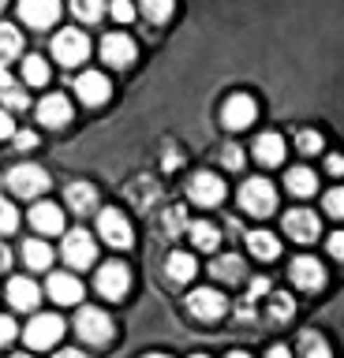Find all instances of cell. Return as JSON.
<instances>
[{
	"mask_svg": "<svg viewBox=\"0 0 344 358\" xmlns=\"http://www.w3.org/2000/svg\"><path fill=\"white\" fill-rule=\"evenodd\" d=\"M75 332L83 336L86 343H94V347H105L109 340H113V317H109L105 310H97V306H83L79 310V317H75Z\"/></svg>",
	"mask_w": 344,
	"mask_h": 358,
	"instance_id": "6da1fadb",
	"label": "cell"
},
{
	"mask_svg": "<svg viewBox=\"0 0 344 358\" xmlns=\"http://www.w3.org/2000/svg\"><path fill=\"white\" fill-rule=\"evenodd\" d=\"M240 206L251 213V217H270L277 209V187L270 179H247L240 190Z\"/></svg>",
	"mask_w": 344,
	"mask_h": 358,
	"instance_id": "7a4b0ae2",
	"label": "cell"
},
{
	"mask_svg": "<svg viewBox=\"0 0 344 358\" xmlns=\"http://www.w3.org/2000/svg\"><path fill=\"white\" fill-rule=\"evenodd\" d=\"M8 187H12L19 198H38L49 190V172L38 164H15L12 172H8Z\"/></svg>",
	"mask_w": 344,
	"mask_h": 358,
	"instance_id": "3957f363",
	"label": "cell"
},
{
	"mask_svg": "<svg viewBox=\"0 0 344 358\" xmlns=\"http://www.w3.org/2000/svg\"><path fill=\"white\" fill-rule=\"evenodd\" d=\"M53 56L64 64V67H79L86 56H90V41H86L83 30H60L53 38Z\"/></svg>",
	"mask_w": 344,
	"mask_h": 358,
	"instance_id": "277c9868",
	"label": "cell"
},
{
	"mask_svg": "<svg viewBox=\"0 0 344 358\" xmlns=\"http://www.w3.org/2000/svg\"><path fill=\"white\" fill-rule=\"evenodd\" d=\"M97 231H102V239L109 246H116V250H128V246L135 243V231H131V224H128V217L120 209H102Z\"/></svg>",
	"mask_w": 344,
	"mask_h": 358,
	"instance_id": "5b68a950",
	"label": "cell"
},
{
	"mask_svg": "<svg viewBox=\"0 0 344 358\" xmlns=\"http://www.w3.org/2000/svg\"><path fill=\"white\" fill-rule=\"evenodd\" d=\"M60 336H64V321L57 313H34V321L27 324V347H34V351H46Z\"/></svg>",
	"mask_w": 344,
	"mask_h": 358,
	"instance_id": "8992f818",
	"label": "cell"
},
{
	"mask_svg": "<svg viewBox=\"0 0 344 358\" xmlns=\"http://www.w3.org/2000/svg\"><path fill=\"white\" fill-rule=\"evenodd\" d=\"M94 257H97V243H94V235H90V231L75 228V231L64 235V262H68L71 268L94 265Z\"/></svg>",
	"mask_w": 344,
	"mask_h": 358,
	"instance_id": "52a82bcc",
	"label": "cell"
},
{
	"mask_svg": "<svg viewBox=\"0 0 344 358\" xmlns=\"http://www.w3.org/2000/svg\"><path fill=\"white\" fill-rule=\"evenodd\" d=\"M94 287H97V295H105V299H124V295H128V287H131V273H128V265H120V262H105L102 268H97Z\"/></svg>",
	"mask_w": 344,
	"mask_h": 358,
	"instance_id": "ba28073f",
	"label": "cell"
},
{
	"mask_svg": "<svg viewBox=\"0 0 344 358\" xmlns=\"http://www.w3.org/2000/svg\"><path fill=\"white\" fill-rule=\"evenodd\" d=\"M187 310H191V317H198V321H217V317H225L228 302L214 287H198L187 295Z\"/></svg>",
	"mask_w": 344,
	"mask_h": 358,
	"instance_id": "9c48e42d",
	"label": "cell"
},
{
	"mask_svg": "<svg viewBox=\"0 0 344 358\" xmlns=\"http://www.w3.org/2000/svg\"><path fill=\"white\" fill-rule=\"evenodd\" d=\"M187 194H191L195 206H221L225 201V183L214 176V172H195L191 179H187Z\"/></svg>",
	"mask_w": 344,
	"mask_h": 358,
	"instance_id": "30bf717a",
	"label": "cell"
},
{
	"mask_svg": "<svg viewBox=\"0 0 344 358\" xmlns=\"http://www.w3.org/2000/svg\"><path fill=\"white\" fill-rule=\"evenodd\" d=\"M254 116H259V105H254V97H247V94H232L225 101V108H221V123H225L228 131L251 127Z\"/></svg>",
	"mask_w": 344,
	"mask_h": 358,
	"instance_id": "8fae6325",
	"label": "cell"
},
{
	"mask_svg": "<svg viewBox=\"0 0 344 358\" xmlns=\"http://www.w3.org/2000/svg\"><path fill=\"white\" fill-rule=\"evenodd\" d=\"M19 15H23L27 27L46 30L60 15V0H19Z\"/></svg>",
	"mask_w": 344,
	"mask_h": 358,
	"instance_id": "7c38bea8",
	"label": "cell"
},
{
	"mask_svg": "<svg viewBox=\"0 0 344 358\" xmlns=\"http://www.w3.org/2000/svg\"><path fill=\"white\" fill-rule=\"evenodd\" d=\"M75 94H79L83 105L94 108V105H105L109 94H113V86H109V78L102 71H86V75L75 78Z\"/></svg>",
	"mask_w": 344,
	"mask_h": 358,
	"instance_id": "4fadbf2b",
	"label": "cell"
},
{
	"mask_svg": "<svg viewBox=\"0 0 344 358\" xmlns=\"http://www.w3.org/2000/svg\"><path fill=\"white\" fill-rule=\"evenodd\" d=\"M102 60L109 67H131L135 60V41L128 34H105L102 38Z\"/></svg>",
	"mask_w": 344,
	"mask_h": 358,
	"instance_id": "5bb4252c",
	"label": "cell"
},
{
	"mask_svg": "<svg viewBox=\"0 0 344 358\" xmlns=\"http://www.w3.org/2000/svg\"><path fill=\"white\" fill-rule=\"evenodd\" d=\"M288 276H292V284L303 287V291H318L326 284V268H322L318 257H296L292 268H288Z\"/></svg>",
	"mask_w": 344,
	"mask_h": 358,
	"instance_id": "9a60e30c",
	"label": "cell"
},
{
	"mask_svg": "<svg viewBox=\"0 0 344 358\" xmlns=\"http://www.w3.org/2000/svg\"><path fill=\"white\" fill-rule=\"evenodd\" d=\"M318 217L310 209H292L284 213V235H292L296 243H315L318 239Z\"/></svg>",
	"mask_w": 344,
	"mask_h": 358,
	"instance_id": "2e32d148",
	"label": "cell"
},
{
	"mask_svg": "<svg viewBox=\"0 0 344 358\" xmlns=\"http://www.w3.org/2000/svg\"><path fill=\"white\" fill-rule=\"evenodd\" d=\"M46 291H49L53 302H60V306H75V302L83 299V284H79L71 273H53L49 284H46Z\"/></svg>",
	"mask_w": 344,
	"mask_h": 358,
	"instance_id": "e0dca14e",
	"label": "cell"
},
{
	"mask_svg": "<svg viewBox=\"0 0 344 358\" xmlns=\"http://www.w3.org/2000/svg\"><path fill=\"white\" fill-rule=\"evenodd\" d=\"M38 120L46 123V127H68V120H71V101L64 97V94H49V97H41V105H38Z\"/></svg>",
	"mask_w": 344,
	"mask_h": 358,
	"instance_id": "ac0fdd59",
	"label": "cell"
},
{
	"mask_svg": "<svg viewBox=\"0 0 344 358\" xmlns=\"http://www.w3.org/2000/svg\"><path fill=\"white\" fill-rule=\"evenodd\" d=\"M8 302H12L15 310H34L41 302V287L30 276H12L8 280Z\"/></svg>",
	"mask_w": 344,
	"mask_h": 358,
	"instance_id": "d6986e66",
	"label": "cell"
},
{
	"mask_svg": "<svg viewBox=\"0 0 344 358\" xmlns=\"http://www.w3.org/2000/svg\"><path fill=\"white\" fill-rule=\"evenodd\" d=\"M254 161L266 164V168H273V164H281L284 161V138L277 131H266L254 138Z\"/></svg>",
	"mask_w": 344,
	"mask_h": 358,
	"instance_id": "ffe728a7",
	"label": "cell"
},
{
	"mask_svg": "<svg viewBox=\"0 0 344 358\" xmlns=\"http://www.w3.org/2000/svg\"><path fill=\"white\" fill-rule=\"evenodd\" d=\"M30 224L46 235H57V231H64V209L53 206V201H38V206L30 209Z\"/></svg>",
	"mask_w": 344,
	"mask_h": 358,
	"instance_id": "44dd1931",
	"label": "cell"
},
{
	"mask_svg": "<svg viewBox=\"0 0 344 358\" xmlns=\"http://www.w3.org/2000/svg\"><path fill=\"white\" fill-rule=\"evenodd\" d=\"M64 201H68L71 213H94L97 209V190L90 183H68V190H64Z\"/></svg>",
	"mask_w": 344,
	"mask_h": 358,
	"instance_id": "7402d4cb",
	"label": "cell"
},
{
	"mask_svg": "<svg viewBox=\"0 0 344 358\" xmlns=\"http://www.w3.org/2000/svg\"><path fill=\"white\" fill-rule=\"evenodd\" d=\"M247 246H251V254L259 257V262H273L277 254H281V239L270 231H251L247 235Z\"/></svg>",
	"mask_w": 344,
	"mask_h": 358,
	"instance_id": "603a6c76",
	"label": "cell"
},
{
	"mask_svg": "<svg viewBox=\"0 0 344 358\" xmlns=\"http://www.w3.org/2000/svg\"><path fill=\"white\" fill-rule=\"evenodd\" d=\"M195 273H198V265H195L191 254H169V262H165V276H169L172 284H187Z\"/></svg>",
	"mask_w": 344,
	"mask_h": 358,
	"instance_id": "cb8c5ba5",
	"label": "cell"
},
{
	"mask_svg": "<svg viewBox=\"0 0 344 358\" xmlns=\"http://www.w3.org/2000/svg\"><path fill=\"white\" fill-rule=\"evenodd\" d=\"M187 231H191V243L198 246V250H217V246H221V228H217V224H209V220L187 224Z\"/></svg>",
	"mask_w": 344,
	"mask_h": 358,
	"instance_id": "d4e9b609",
	"label": "cell"
},
{
	"mask_svg": "<svg viewBox=\"0 0 344 358\" xmlns=\"http://www.w3.org/2000/svg\"><path fill=\"white\" fill-rule=\"evenodd\" d=\"M292 313H296V299H292V295L277 291V295L266 299V321H270V324H284Z\"/></svg>",
	"mask_w": 344,
	"mask_h": 358,
	"instance_id": "484cf974",
	"label": "cell"
},
{
	"mask_svg": "<svg viewBox=\"0 0 344 358\" xmlns=\"http://www.w3.org/2000/svg\"><path fill=\"white\" fill-rule=\"evenodd\" d=\"M209 273H214L217 280H225V284H240V280H243V257H236V254H221V257H214Z\"/></svg>",
	"mask_w": 344,
	"mask_h": 358,
	"instance_id": "4316f807",
	"label": "cell"
},
{
	"mask_svg": "<svg viewBox=\"0 0 344 358\" xmlns=\"http://www.w3.org/2000/svg\"><path fill=\"white\" fill-rule=\"evenodd\" d=\"M284 187L292 190L296 198H310L318 190V179H315V172L310 168H292V172L284 176Z\"/></svg>",
	"mask_w": 344,
	"mask_h": 358,
	"instance_id": "83f0119b",
	"label": "cell"
},
{
	"mask_svg": "<svg viewBox=\"0 0 344 358\" xmlns=\"http://www.w3.org/2000/svg\"><path fill=\"white\" fill-rule=\"evenodd\" d=\"M299 358H333L326 336L315 332V329H307L303 336H299Z\"/></svg>",
	"mask_w": 344,
	"mask_h": 358,
	"instance_id": "f1b7e54d",
	"label": "cell"
},
{
	"mask_svg": "<svg viewBox=\"0 0 344 358\" xmlns=\"http://www.w3.org/2000/svg\"><path fill=\"white\" fill-rule=\"evenodd\" d=\"M19 52H23V34L15 27H8V22H0V64L15 60Z\"/></svg>",
	"mask_w": 344,
	"mask_h": 358,
	"instance_id": "f546056e",
	"label": "cell"
},
{
	"mask_svg": "<svg viewBox=\"0 0 344 358\" xmlns=\"http://www.w3.org/2000/svg\"><path fill=\"white\" fill-rule=\"evenodd\" d=\"M23 262H27V268H49L53 265V250L41 239H27L23 243Z\"/></svg>",
	"mask_w": 344,
	"mask_h": 358,
	"instance_id": "4dcf8cb0",
	"label": "cell"
},
{
	"mask_svg": "<svg viewBox=\"0 0 344 358\" xmlns=\"http://www.w3.org/2000/svg\"><path fill=\"white\" fill-rule=\"evenodd\" d=\"M23 78L30 86H46L49 83V64L41 60V56H27L23 60Z\"/></svg>",
	"mask_w": 344,
	"mask_h": 358,
	"instance_id": "1f68e13d",
	"label": "cell"
},
{
	"mask_svg": "<svg viewBox=\"0 0 344 358\" xmlns=\"http://www.w3.org/2000/svg\"><path fill=\"white\" fill-rule=\"evenodd\" d=\"M184 228H187V213L180 206H169L161 213V235H165V239H172V235L184 231Z\"/></svg>",
	"mask_w": 344,
	"mask_h": 358,
	"instance_id": "d6a6232c",
	"label": "cell"
},
{
	"mask_svg": "<svg viewBox=\"0 0 344 358\" xmlns=\"http://www.w3.org/2000/svg\"><path fill=\"white\" fill-rule=\"evenodd\" d=\"M71 11H75V19H83V22H97L105 15V0H71Z\"/></svg>",
	"mask_w": 344,
	"mask_h": 358,
	"instance_id": "836d02e7",
	"label": "cell"
},
{
	"mask_svg": "<svg viewBox=\"0 0 344 358\" xmlns=\"http://www.w3.org/2000/svg\"><path fill=\"white\" fill-rule=\"evenodd\" d=\"M142 15L150 22H165L172 15V0H142Z\"/></svg>",
	"mask_w": 344,
	"mask_h": 358,
	"instance_id": "e575fe53",
	"label": "cell"
},
{
	"mask_svg": "<svg viewBox=\"0 0 344 358\" xmlns=\"http://www.w3.org/2000/svg\"><path fill=\"white\" fill-rule=\"evenodd\" d=\"M322 145H326V142H322V134H318V131H299V134H296V150L303 153V157L322 153Z\"/></svg>",
	"mask_w": 344,
	"mask_h": 358,
	"instance_id": "d590c367",
	"label": "cell"
},
{
	"mask_svg": "<svg viewBox=\"0 0 344 358\" xmlns=\"http://www.w3.org/2000/svg\"><path fill=\"white\" fill-rule=\"evenodd\" d=\"M15 224H19V213H15V206H12L8 198H0V235L15 231Z\"/></svg>",
	"mask_w": 344,
	"mask_h": 358,
	"instance_id": "8d00e7d4",
	"label": "cell"
},
{
	"mask_svg": "<svg viewBox=\"0 0 344 358\" xmlns=\"http://www.w3.org/2000/svg\"><path fill=\"white\" fill-rule=\"evenodd\" d=\"M326 213H329V217H337V220H344V187L326 190Z\"/></svg>",
	"mask_w": 344,
	"mask_h": 358,
	"instance_id": "74e56055",
	"label": "cell"
},
{
	"mask_svg": "<svg viewBox=\"0 0 344 358\" xmlns=\"http://www.w3.org/2000/svg\"><path fill=\"white\" fill-rule=\"evenodd\" d=\"M0 94H4V108H12V112H19V108H27V94H23V90L8 86V90H0Z\"/></svg>",
	"mask_w": 344,
	"mask_h": 358,
	"instance_id": "f35d334b",
	"label": "cell"
},
{
	"mask_svg": "<svg viewBox=\"0 0 344 358\" xmlns=\"http://www.w3.org/2000/svg\"><path fill=\"white\" fill-rule=\"evenodd\" d=\"M221 161H225V168H228V172H240V168H243V150H240V145H225V153H221Z\"/></svg>",
	"mask_w": 344,
	"mask_h": 358,
	"instance_id": "ab89813d",
	"label": "cell"
},
{
	"mask_svg": "<svg viewBox=\"0 0 344 358\" xmlns=\"http://www.w3.org/2000/svg\"><path fill=\"white\" fill-rule=\"evenodd\" d=\"M113 19H116V22H131V19H135L131 0H113Z\"/></svg>",
	"mask_w": 344,
	"mask_h": 358,
	"instance_id": "60d3db41",
	"label": "cell"
},
{
	"mask_svg": "<svg viewBox=\"0 0 344 358\" xmlns=\"http://www.w3.org/2000/svg\"><path fill=\"white\" fill-rule=\"evenodd\" d=\"M326 246H329V254L337 257V262H344V231H333L326 239Z\"/></svg>",
	"mask_w": 344,
	"mask_h": 358,
	"instance_id": "b9f144b4",
	"label": "cell"
},
{
	"mask_svg": "<svg viewBox=\"0 0 344 358\" xmlns=\"http://www.w3.org/2000/svg\"><path fill=\"white\" fill-rule=\"evenodd\" d=\"M15 336H19V332H15V321H12V317H0V347L12 343Z\"/></svg>",
	"mask_w": 344,
	"mask_h": 358,
	"instance_id": "7bdbcfd3",
	"label": "cell"
},
{
	"mask_svg": "<svg viewBox=\"0 0 344 358\" xmlns=\"http://www.w3.org/2000/svg\"><path fill=\"white\" fill-rule=\"evenodd\" d=\"M12 138H15L19 150H34V145H38V134H34V131H15Z\"/></svg>",
	"mask_w": 344,
	"mask_h": 358,
	"instance_id": "ee69618b",
	"label": "cell"
},
{
	"mask_svg": "<svg viewBox=\"0 0 344 358\" xmlns=\"http://www.w3.org/2000/svg\"><path fill=\"white\" fill-rule=\"evenodd\" d=\"M15 134V123H12V112L0 108V138H12Z\"/></svg>",
	"mask_w": 344,
	"mask_h": 358,
	"instance_id": "f6af8a7d",
	"label": "cell"
},
{
	"mask_svg": "<svg viewBox=\"0 0 344 358\" xmlns=\"http://www.w3.org/2000/svg\"><path fill=\"white\" fill-rule=\"evenodd\" d=\"M326 168H329L333 176H340V172H344V157H337V153H333V157H326Z\"/></svg>",
	"mask_w": 344,
	"mask_h": 358,
	"instance_id": "bcb514c9",
	"label": "cell"
},
{
	"mask_svg": "<svg viewBox=\"0 0 344 358\" xmlns=\"http://www.w3.org/2000/svg\"><path fill=\"white\" fill-rule=\"evenodd\" d=\"M266 358H292V351H288L284 343H273V347H270V355H266Z\"/></svg>",
	"mask_w": 344,
	"mask_h": 358,
	"instance_id": "7dc6e473",
	"label": "cell"
},
{
	"mask_svg": "<svg viewBox=\"0 0 344 358\" xmlns=\"http://www.w3.org/2000/svg\"><path fill=\"white\" fill-rule=\"evenodd\" d=\"M8 265H12V250H8L4 243H0V268H8Z\"/></svg>",
	"mask_w": 344,
	"mask_h": 358,
	"instance_id": "c3c4849f",
	"label": "cell"
},
{
	"mask_svg": "<svg viewBox=\"0 0 344 358\" xmlns=\"http://www.w3.org/2000/svg\"><path fill=\"white\" fill-rule=\"evenodd\" d=\"M8 86H12V75H8V67L0 64V90H8Z\"/></svg>",
	"mask_w": 344,
	"mask_h": 358,
	"instance_id": "681fc988",
	"label": "cell"
},
{
	"mask_svg": "<svg viewBox=\"0 0 344 358\" xmlns=\"http://www.w3.org/2000/svg\"><path fill=\"white\" fill-rule=\"evenodd\" d=\"M57 358H86V355H83V351H71V347H68V351H60Z\"/></svg>",
	"mask_w": 344,
	"mask_h": 358,
	"instance_id": "f907efd6",
	"label": "cell"
},
{
	"mask_svg": "<svg viewBox=\"0 0 344 358\" xmlns=\"http://www.w3.org/2000/svg\"><path fill=\"white\" fill-rule=\"evenodd\" d=\"M228 358H251V355H243V351H232Z\"/></svg>",
	"mask_w": 344,
	"mask_h": 358,
	"instance_id": "816d5d0a",
	"label": "cell"
},
{
	"mask_svg": "<svg viewBox=\"0 0 344 358\" xmlns=\"http://www.w3.org/2000/svg\"><path fill=\"white\" fill-rule=\"evenodd\" d=\"M146 358H169V355H146Z\"/></svg>",
	"mask_w": 344,
	"mask_h": 358,
	"instance_id": "f5cc1de1",
	"label": "cell"
},
{
	"mask_svg": "<svg viewBox=\"0 0 344 358\" xmlns=\"http://www.w3.org/2000/svg\"><path fill=\"white\" fill-rule=\"evenodd\" d=\"M12 358H30V355H12Z\"/></svg>",
	"mask_w": 344,
	"mask_h": 358,
	"instance_id": "db71d44e",
	"label": "cell"
},
{
	"mask_svg": "<svg viewBox=\"0 0 344 358\" xmlns=\"http://www.w3.org/2000/svg\"><path fill=\"white\" fill-rule=\"evenodd\" d=\"M191 358H206V355H191Z\"/></svg>",
	"mask_w": 344,
	"mask_h": 358,
	"instance_id": "11a10c76",
	"label": "cell"
},
{
	"mask_svg": "<svg viewBox=\"0 0 344 358\" xmlns=\"http://www.w3.org/2000/svg\"><path fill=\"white\" fill-rule=\"evenodd\" d=\"M4 4H8V0H0V8H4Z\"/></svg>",
	"mask_w": 344,
	"mask_h": 358,
	"instance_id": "9f6ffc18",
	"label": "cell"
}]
</instances>
